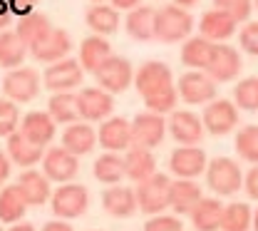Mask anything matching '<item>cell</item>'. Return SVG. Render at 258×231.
I'll list each match as a JSON object with an SVG mask.
<instances>
[{
  "instance_id": "cell-1",
  "label": "cell",
  "mask_w": 258,
  "mask_h": 231,
  "mask_svg": "<svg viewBox=\"0 0 258 231\" xmlns=\"http://www.w3.org/2000/svg\"><path fill=\"white\" fill-rule=\"evenodd\" d=\"M194 30L191 13L181 5H161L154 20V40L159 42H181Z\"/></svg>"
},
{
  "instance_id": "cell-2",
  "label": "cell",
  "mask_w": 258,
  "mask_h": 231,
  "mask_svg": "<svg viewBox=\"0 0 258 231\" xmlns=\"http://www.w3.org/2000/svg\"><path fill=\"white\" fill-rule=\"evenodd\" d=\"M206 187L216 197H233L243 187V171L236 159L228 157H216L206 164Z\"/></svg>"
},
{
  "instance_id": "cell-3",
  "label": "cell",
  "mask_w": 258,
  "mask_h": 231,
  "mask_svg": "<svg viewBox=\"0 0 258 231\" xmlns=\"http://www.w3.org/2000/svg\"><path fill=\"white\" fill-rule=\"evenodd\" d=\"M169 184H171V179L166 174H159V171H154L149 179L139 182L137 189H134L139 211H144L149 216L164 214L169 209Z\"/></svg>"
},
{
  "instance_id": "cell-4",
  "label": "cell",
  "mask_w": 258,
  "mask_h": 231,
  "mask_svg": "<svg viewBox=\"0 0 258 231\" xmlns=\"http://www.w3.org/2000/svg\"><path fill=\"white\" fill-rule=\"evenodd\" d=\"M50 204H52V214L57 219H77L90 206V192H87V187H82L77 182H67L52 192Z\"/></svg>"
},
{
  "instance_id": "cell-5",
  "label": "cell",
  "mask_w": 258,
  "mask_h": 231,
  "mask_svg": "<svg viewBox=\"0 0 258 231\" xmlns=\"http://www.w3.org/2000/svg\"><path fill=\"white\" fill-rule=\"evenodd\" d=\"M95 80H97V87L107 90L109 95H119V92H124L129 85L134 82V67H132V63L127 57L109 55L95 70Z\"/></svg>"
},
{
  "instance_id": "cell-6",
  "label": "cell",
  "mask_w": 258,
  "mask_h": 231,
  "mask_svg": "<svg viewBox=\"0 0 258 231\" xmlns=\"http://www.w3.org/2000/svg\"><path fill=\"white\" fill-rule=\"evenodd\" d=\"M3 95L18 104H25L40 95V75L32 67H15L8 70V75L3 77Z\"/></svg>"
},
{
  "instance_id": "cell-7",
  "label": "cell",
  "mask_w": 258,
  "mask_h": 231,
  "mask_svg": "<svg viewBox=\"0 0 258 231\" xmlns=\"http://www.w3.org/2000/svg\"><path fill=\"white\" fill-rule=\"evenodd\" d=\"M176 92L186 104H209L211 99H216V82L204 70H189L179 77Z\"/></svg>"
},
{
  "instance_id": "cell-8",
  "label": "cell",
  "mask_w": 258,
  "mask_h": 231,
  "mask_svg": "<svg viewBox=\"0 0 258 231\" xmlns=\"http://www.w3.org/2000/svg\"><path fill=\"white\" fill-rule=\"evenodd\" d=\"M201 122H204V130L209 134H214V137L231 134L238 125V107L231 99H211L204 107Z\"/></svg>"
},
{
  "instance_id": "cell-9",
  "label": "cell",
  "mask_w": 258,
  "mask_h": 231,
  "mask_svg": "<svg viewBox=\"0 0 258 231\" xmlns=\"http://www.w3.org/2000/svg\"><path fill=\"white\" fill-rule=\"evenodd\" d=\"M166 134V120L157 112H139L132 120V144L144 149H157Z\"/></svg>"
},
{
  "instance_id": "cell-10",
  "label": "cell",
  "mask_w": 258,
  "mask_h": 231,
  "mask_svg": "<svg viewBox=\"0 0 258 231\" xmlns=\"http://www.w3.org/2000/svg\"><path fill=\"white\" fill-rule=\"evenodd\" d=\"M82 75H85V70L80 65V60L64 57V60L47 65L42 80H45V87L50 92H72L75 87L82 85Z\"/></svg>"
},
{
  "instance_id": "cell-11",
  "label": "cell",
  "mask_w": 258,
  "mask_h": 231,
  "mask_svg": "<svg viewBox=\"0 0 258 231\" xmlns=\"http://www.w3.org/2000/svg\"><path fill=\"white\" fill-rule=\"evenodd\" d=\"M114 109V95H109L102 87H85L77 92V112L85 122H102L112 117Z\"/></svg>"
},
{
  "instance_id": "cell-12",
  "label": "cell",
  "mask_w": 258,
  "mask_h": 231,
  "mask_svg": "<svg viewBox=\"0 0 258 231\" xmlns=\"http://www.w3.org/2000/svg\"><path fill=\"white\" fill-rule=\"evenodd\" d=\"M206 164H209L206 152L199 144H194V147L179 144L169 157V169L174 171L176 179H196L206 171Z\"/></svg>"
},
{
  "instance_id": "cell-13",
  "label": "cell",
  "mask_w": 258,
  "mask_h": 231,
  "mask_svg": "<svg viewBox=\"0 0 258 231\" xmlns=\"http://www.w3.org/2000/svg\"><path fill=\"white\" fill-rule=\"evenodd\" d=\"M241 55L236 47L226 45V42H214V52H211V60L204 72H209V77L219 85V82H231L238 77L241 72Z\"/></svg>"
},
{
  "instance_id": "cell-14",
  "label": "cell",
  "mask_w": 258,
  "mask_h": 231,
  "mask_svg": "<svg viewBox=\"0 0 258 231\" xmlns=\"http://www.w3.org/2000/svg\"><path fill=\"white\" fill-rule=\"evenodd\" d=\"M174 85V75L171 67L161 60H149L144 65H139V70L134 72V87L142 97H149L154 92H159L164 87Z\"/></svg>"
},
{
  "instance_id": "cell-15",
  "label": "cell",
  "mask_w": 258,
  "mask_h": 231,
  "mask_svg": "<svg viewBox=\"0 0 258 231\" xmlns=\"http://www.w3.org/2000/svg\"><path fill=\"white\" fill-rule=\"evenodd\" d=\"M80 171V159L67 152L64 147H50L42 157V174L50 179V182H60L67 184L77 177Z\"/></svg>"
},
{
  "instance_id": "cell-16",
  "label": "cell",
  "mask_w": 258,
  "mask_h": 231,
  "mask_svg": "<svg viewBox=\"0 0 258 231\" xmlns=\"http://www.w3.org/2000/svg\"><path fill=\"white\" fill-rule=\"evenodd\" d=\"M97 144L104 152H127L132 147V122L124 117H107L97 130Z\"/></svg>"
},
{
  "instance_id": "cell-17",
  "label": "cell",
  "mask_w": 258,
  "mask_h": 231,
  "mask_svg": "<svg viewBox=\"0 0 258 231\" xmlns=\"http://www.w3.org/2000/svg\"><path fill=\"white\" fill-rule=\"evenodd\" d=\"M166 130L171 132V137L179 142V144H199L204 139V122L199 114H194L189 109H174L169 114V122H166Z\"/></svg>"
},
{
  "instance_id": "cell-18",
  "label": "cell",
  "mask_w": 258,
  "mask_h": 231,
  "mask_svg": "<svg viewBox=\"0 0 258 231\" xmlns=\"http://www.w3.org/2000/svg\"><path fill=\"white\" fill-rule=\"evenodd\" d=\"M236 28H238V20L231 13L221 10V8L206 10L201 15V20H199V33H201V37H206L211 42H224L228 37H233Z\"/></svg>"
},
{
  "instance_id": "cell-19",
  "label": "cell",
  "mask_w": 258,
  "mask_h": 231,
  "mask_svg": "<svg viewBox=\"0 0 258 231\" xmlns=\"http://www.w3.org/2000/svg\"><path fill=\"white\" fill-rule=\"evenodd\" d=\"M55 127H57V122H55L47 112L32 109V112H28V114L20 120L18 132L23 134V137H28L32 144H37V147L45 149V147L55 139Z\"/></svg>"
},
{
  "instance_id": "cell-20",
  "label": "cell",
  "mask_w": 258,
  "mask_h": 231,
  "mask_svg": "<svg viewBox=\"0 0 258 231\" xmlns=\"http://www.w3.org/2000/svg\"><path fill=\"white\" fill-rule=\"evenodd\" d=\"M70 50H72V40H70V33L62 28H52L45 40H40L35 47H30L32 57L37 63H47V65L64 60L70 55Z\"/></svg>"
},
{
  "instance_id": "cell-21",
  "label": "cell",
  "mask_w": 258,
  "mask_h": 231,
  "mask_svg": "<svg viewBox=\"0 0 258 231\" xmlns=\"http://www.w3.org/2000/svg\"><path fill=\"white\" fill-rule=\"evenodd\" d=\"M102 206L109 216L114 219H129L139 206H137V192L132 187H122V184H112L109 189H104L102 194Z\"/></svg>"
},
{
  "instance_id": "cell-22",
  "label": "cell",
  "mask_w": 258,
  "mask_h": 231,
  "mask_svg": "<svg viewBox=\"0 0 258 231\" xmlns=\"http://www.w3.org/2000/svg\"><path fill=\"white\" fill-rule=\"evenodd\" d=\"M204 192L194 179H174L169 184V209H174L176 216L191 214V209L201 201Z\"/></svg>"
},
{
  "instance_id": "cell-23",
  "label": "cell",
  "mask_w": 258,
  "mask_h": 231,
  "mask_svg": "<svg viewBox=\"0 0 258 231\" xmlns=\"http://www.w3.org/2000/svg\"><path fill=\"white\" fill-rule=\"evenodd\" d=\"M119 20H122L119 18V10L114 5H107V3H92L87 8V13H85L87 28L95 35H102V37L117 33L119 30Z\"/></svg>"
},
{
  "instance_id": "cell-24",
  "label": "cell",
  "mask_w": 258,
  "mask_h": 231,
  "mask_svg": "<svg viewBox=\"0 0 258 231\" xmlns=\"http://www.w3.org/2000/svg\"><path fill=\"white\" fill-rule=\"evenodd\" d=\"M157 171V159L152 154V149H144V147H129L124 152V177L132 179L134 184L149 179L152 174Z\"/></svg>"
},
{
  "instance_id": "cell-25",
  "label": "cell",
  "mask_w": 258,
  "mask_h": 231,
  "mask_svg": "<svg viewBox=\"0 0 258 231\" xmlns=\"http://www.w3.org/2000/svg\"><path fill=\"white\" fill-rule=\"evenodd\" d=\"M191 226L196 231H221L224 201L214 197H201V201L191 209Z\"/></svg>"
},
{
  "instance_id": "cell-26",
  "label": "cell",
  "mask_w": 258,
  "mask_h": 231,
  "mask_svg": "<svg viewBox=\"0 0 258 231\" xmlns=\"http://www.w3.org/2000/svg\"><path fill=\"white\" fill-rule=\"evenodd\" d=\"M97 144V132L92 130L90 122H72L67 125L62 132V147L67 152H72L75 157L90 154Z\"/></svg>"
},
{
  "instance_id": "cell-27",
  "label": "cell",
  "mask_w": 258,
  "mask_h": 231,
  "mask_svg": "<svg viewBox=\"0 0 258 231\" xmlns=\"http://www.w3.org/2000/svg\"><path fill=\"white\" fill-rule=\"evenodd\" d=\"M154 20H157V10L152 5H137L134 10H129L124 28H127L132 40L152 42L154 40Z\"/></svg>"
},
{
  "instance_id": "cell-28",
  "label": "cell",
  "mask_w": 258,
  "mask_h": 231,
  "mask_svg": "<svg viewBox=\"0 0 258 231\" xmlns=\"http://www.w3.org/2000/svg\"><path fill=\"white\" fill-rule=\"evenodd\" d=\"M18 187H20L23 197L28 201V206H42L45 201H50V197H52L50 179L42 171H35V169H25L20 174Z\"/></svg>"
},
{
  "instance_id": "cell-29",
  "label": "cell",
  "mask_w": 258,
  "mask_h": 231,
  "mask_svg": "<svg viewBox=\"0 0 258 231\" xmlns=\"http://www.w3.org/2000/svg\"><path fill=\"white\" fill-rule=\"evenodd\" d=\"M5 139H8V157H10V162H15V164L23 166V169H32L37 162H42L45 149L37 147V144H32L28 137H23L20 132H13L10 137H5Z\"/></svg>"
},
{
  "instance_id": "cell-30",
  "label": "cell",
  "mask_w": 258,
  "mask_h": 231,
  "mask_svg": "<svg viewBox=\"0 0 258 231\" xmlns=\"http://www.w3.org/2000/svg\"><path fill=\"white\" fill-rule=\"evenodd\" d=\"M112 55V45H109V40H104L102 35H90V37H85L82 40V45H80V65L85 72H92L95 75V70L107 57Z\"/></svg>"
},
{
  "instance_id": "cell-31",
  "label": "cell",
  "mask_w": 258,
  "mask_h": 231,
  "mask_svg": "<svg viewBox=\"0 0 258 231\" xmlns=\"http://www.w3.org/2000/svg\"><path fill=\"white\" fill-rule=\"evenodd\" d=\"M52 30V23L47 20V15H42V13H30V15H23L20 20H18V28H15V33L18 37L28 45V50L35 47L40 40H45L47 35Z\"/></svg>"
},
{
  "instance_id": "cell-32",
  "label": "cell",
  "mask_w": 258,
  "mask_h": 231,
  "mask_svg": "<svg viewBox=\"0 0 258 231\" xmlns=\"http://www.w3.org/2000/svg\"><path fill=\"white\" fill-rule=\"evenodd\" d=\"M92 171H95L97 182H102L107 187L119 184L124 179V157L119 152H104V154H99L95 159Z\"/></svg>"
},
{
  "instance_id": "cell-33",
  "label": "cell",
  "mask_w": 258,
  "mask_h": 231,
  "mask_svg": "<svg viewBox=\"0 0 258 231\" xmlns=\"http://www.w3.org/2000/svg\"><path fill=\"white\" fill-rule=\"evenodd\" d=\"M25 211H28V201L23 197L20 187L18 184L3 187V192H0V221L3 224H15L25 216Z\"/></svg>"
},
{
  "instance_id": "cell-34",
  "label": "cell",
  "mask_w": 258,
  "mask_h": 231,
  "mask_svg": "<svg viewBox=\"0 0 258 231\" xmlns=\"http://www.w3.org/2000/svg\"><path fill=\"white\" fill-rule=\"evenodd\" d=\"M28 55V45L18 37L15 30H0V67L15 70L23 65Z\"/></svg>"
},
{
  "instance_id": "cell-35",
  "label": "cell",
  "mask_w": 258,
  "mask_h": 231,
  "mask_svg": "<svg viewBox=\"0 0 258 231\" xmlns=\"http://www.w3.org/2000/svg\"><path fill=\"white\" fill-rule=\"evenodd\" d=\"M211 52H214V42L206 40V37H186L184 40V47H181V63L189 67V70H206L209 60H211Z\"/></svg>"
},
{
  "instance_id": "cell-36",
  "label": "cell",
  "mask_w": 258,
  "mask_h": 231,
  "mask_svg": "<svg viewBox=\"0 0 258 231\" xmlns=\"http://www.w3.org/2000/svg\"><path fill=\"white\" fill-rule=\"evenodd\" d=\"M47 114H50L57 125L80 122L77 95H72V92H52V97L47 99Z\"/></svg>"
},
{
  "instance_id": "cell-37",
  "label": "cell",
  "mask_w": 258,
  "mask_h": 231,
  "mask_svg": "<svg viewBox=\"0 0 258 231\" xmlns=\"http://www.w3.org/2000/svg\"><path fill=\"white\" fill-rule=\"evenodd\" d=\"M251 226H253V209L246 201L224 204L221 231H251Z\"/></svg>"
},
{
  "instance_id": "cell-38",
  "label": "cell",
  "mask_w": 258,
  "mask_h": 231,
  "mask_svg": "<svg viewBox=\"0 0 258 231\" xmlns=\"http://www.w3.org/2000/svg\"><path fill=\"white\" fill-rule=\"evenodd\" d=\"M236 152L241 159L251 162V166L258 164V127L246 125L236 132Z\"/></svg>"
},
{
  "instance_id": "cell-39",
  "label": "cell",
  "mask_w": 258,
  "mask_h": 231,
  "mask_svg": "<svg viewBox=\"0 0 258 231\" xmlns=\"http://www.w3.org/2000/svg\"><path fill=\"white\" fill-rule=\"evenodd\" d=\"M233 104L246 112H258V77H246L233 87Z\"/></svg>"
},
{
  "instance_id": "cell-40",
  "label": "cell",
  "mask_w": 258,
  "mask_h": 231,
  "mask_svg": "<svg viewBox=\"0 0 258 231\" xmlns=\"http://www.w3.org/2000/svg\"><path fill=\"white\" fill-rule=\"evenodd\" d=\"M176 102H179V92H176L174 85L171 87H164V90L149 95V97H144L147 109L149 112H157V114H171L176 109Z\"/></svg>"
},
{
  "instance_id": "cell-41",
  "label": "cell",
  "mask_w": 258,
  "mask_h": 231,
  "mask_svg": "<svg viewBox=\"0 0 258 231\" xmlns=\"http://www.w3.org/2000/svg\"><path fill=\"white\" fill-rule=\"evenodd\" d=\"M20 127V109L18 102L0 97V137H10L13 132H18Z\"/></svg>"
},
{
  "instance_id": "cell-42",
  "label": "cell",
  "mask_w": 258,
  "mask_h": 231,
  "mask_svg": "<svg viewBox=\"0 0 258 231\" xmlns=\"http://www.w3.org/2000/svg\"><path fill=\"white\" fill-rule=\"evenodd\" d=\"M144 231H184V221L176 214H154L144 224Z\"/></svg>"
},
{
  "instance_id": "cell-43",
  "label": "cell",
  "mask_w": 258,
  "mask_h": 231,
  "mask_svg": "<svg viewBox=\"0 0 258 231\" xmlns=\"http://www.w3.org/2000/svg\"><path fill=\"white\" fill-rule=\"evenodd\" d=\"M214 8H221L226 13H231L241 23V20H248V15L253 10V0H214Z\"/></svg>"
},
{
  "instance_id": "cell-44",
  "label": "cell",
  "mask_w": 258,
  "mask_h": 231,
  "mask_svg": "<svg viewBox=\"0 0 258 231\" xmlns=\"http://www.w3.org/2000/svg\"><path fill=\"white\" fill-rule=\"evenodd\" d=\"M238 42H241V50H246L248 55H256L258 57V20H248L241 28Z\"/></svg>"
},
{
  "instance_id": "cell-45",
  "label": "cell",
  "mask_w": 258,
  "mask_h": 231,
  "mask_svg": "<svg viewBox=\"0 0 258 231\" xmlns=\"http://www.w3.org/2000/svg\"><path fill=\"white\" fill-rule=\"evenodd\" d=\"M243 189L253 201H258V164H253L243 174Z\"/></svg>"
},
{
  "instance_id": "cell-46",
  "label": "cell",
  "mask_w": 258,
  "mask_h": 231,
  "mask_svg": "<svg viewBox=\"0 0 258 231\" xmlns=\"http://www.w3.org/2000/svg\"><path fill=\"white\" fill-rule=\"evenodd\" d=\"M8 5H10V13H13L15 18H23V15L35 13L37 0H8Z\"/></svg>"
},
{
  "instance_id": "cell-47",
  "label": "cell",
  "mask_w": 258,
  "mask_h": 231,
  "mask_svg": "<svg viewBox=\"0 0 258 231\" xmlns=\"http://www.w3.org/2000/svg\"><path fill=\"white\" fill-rule=\"evenodd\" d=\"M42 231H75L72 229V224H67L64 219H55V221H47Z\"/></svg>"
},
{
  "instance_id": "cell-48",
  "label": "cell",
  "mask_w": 258,
  "mask_h": 231,
  "mask_svg": "<svg viewBox=\"0 0 258 231\" xmlns=\"http://www.w3.org/2000/svg\"><path fill=\"white\" fill-rule=\"evenodd\" d=\"M10 177V157L0 152V187L5 184V179Z\"/></svg>"
},
{
  "instance_id": "cell-49",
  "label": "cell",
  "mask_w": 258,
  "mask_h": 231,
  "mask_svg": "<svg viewBox=\"0 0 258 231\" xmlns=\"http://www.w3.org/2000/svg\"><path fill=\"white\" fill-rule=\"evenodd\" d=\"M109 5H114L117 10H134L137 5H142V0H109Z\"/></svg>"
},
{
  "instance_id": "cell-50",
  "label": "cell",
  "mask_w": 258,
  "mask_h": 231,
  "mask_svg": "<svg viewBox=\"0 0 258 231\" xmlns=\"http://www.w3.org/2000/svg\"><path fill=\"white\" fill-rule=\"evenodd\" d=\"M13 13H0V30H8L10 28V23H13Z\"/></svg>"
},
{
  "instance_id": "cell-51",
  "label": "cell",
  "mask_w": 258,
  "mask_h": 231,
  "mask_svg": "<svg viewBox=\"0 0 258 231\" xmlns=\"http://www.w3.org/2000/svg\"><path fill=\"white\" fill-rule=\"evenodd\" d=\"M10 231H35V226L28 224V221H15V224L10 226Z\"/></svg>"
},
{
  "instance_id": "cell-52",
  "label": "cell",
  "mask_w": 258,
  "mask_h": 231,
  "mask_svg": "<svg viewBox=\"0 0 258 231\" xmlns=\"http://www.w3.org/2000/svg\"><path fill=\"white\" fill-rule=\"evenodd\" d=\"M196 3H199V0H174V5H181V8H186V10H189V8H194Z\"/></svg>"
},
{
  "instance_id": "cell-53",
  "label": "cell",
  "mask_w": 258,
  "mask_h": 231,
  "mask_svg": "<svg viewBox=\"0 0 258 231\" xmlns=\"http://www.w3.org/2000/svg\"><path fill=\"white\" fill-rule=\"evenodd\" d=\"M0 13H10V5H8V0H0Z\"/></svg>"
},
{
  "instance_id": "cell-54",
  "label": "cell",
  "mask_w": 258,
  "mask_h": 231,
  "mask_svg": "<svg viewBox=\"0 0 258 231\" xmlns=\"http://www.w3.org/2000/svg\"><path fill=\"white\" fill-rule=\"evenodd\" d=\"M253 231H258V209L253 211Z\"/></svg>"
},
{
  "instance_id": "cell-55",
  "label": "cell",
  "mask_w": 258,
  "mask_h": 231,
  "mask_svg": "<svg viewBox=\"0 0 258 231\" xmlns=\"http://www.w3.org/2000/svg\"><path fill=\"white\" fill-rule=\"evenodd\" d=\"M92 3H104V0H92Z\"/></svg>"
},
{
  "instance_id": "cell-56",
  "label": "cell",
  "mask_w": 258,
  "mask_h": 231,
  "mask_svg": "<svg viewBox=\"0 0 258 231\" xmlns=\"http://www.w3.org/2000/svg\"><path fill=\"white\" fill-rule=\"evenodd\" d=\"M253 5H256V8H258V0H253Z\"/></svg>"
},
{
  "instance_id": "cell-57",
  "label": "cell",
  "mask_w": 258,
  "mask_h": 231,
  "mask_svg": "<svg viewBox=\"0 0 258 231\" xmlns=\"http://www.w3.org/2000/svg\"><path fill=\"white\" fill-rule=\"evenodd\" d=\"M0 231H3V229H0Z\"/></svg>"
}]
</instances>
